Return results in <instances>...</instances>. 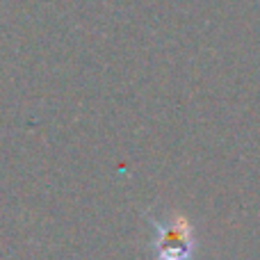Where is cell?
I'll use <instances>...</instances> for the list:
<instances>
[{"instance_id":"6da1fadb","label":"cell","mask_w":260,"mask_h":260,"mask_svg":"<svg viewBox=\"0 0 260 260\" xmlns=\"http://www.w3.org/2000/svg\"><path fill=\"white\" fill-rule=\"evenodd\" d=\"M185 235H187L185 233V226H178V224H174L171 229H162V238H160L162 258L180 260L183 256H187L189 242H187Z\"/></svg>"}]
</instances>
